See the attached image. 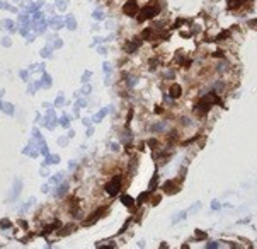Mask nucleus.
I'll return each mask as SVG.
<instances>
[{
	"label": "nucleus",
	"mask_w": 257,
	"mask_h": 249,
	"mask_svg": "<svg viewBox=\"0 0 257 249\" xmlns=\"http://www.w3.org/2000/svg\"><path fill=\"white\" fill-rule=\"evenodd\" d=\"M160 12V7H158V4H150L147 7H143V10H140V14H138V22H143L147 21V19H152V17H157Z\"/></svg>",
	"instance_id": "f257e3e1"
},
{
	"label": "nucleus",
	"mask_w": 257,
	"mask_h": 249,
	"mask_svg": "<svg viewBox=\"0 0 257 249\" xmlns=\"http://www.w3.org/2000/svg\"><path fill=\"white\" fill-rule=\"evenodd\" d=\"M119 189H121V178H119V176H118V178H113V179L106 184V191H107V194H111V196H116V194L119 193Z\"/></svg>",
	"instance_id": "f03ea898"
},
{
	"label": "nucleus",
	"mask_w": 257,
	"mask_h": 249,
	"mask_svg": "<svg viewBox=\"0 0 257 249\" xmlns=\"http://www.w3.org/2000/svg\"><path fill=\"white\" fill-rule=\"evenodd\" d=\"M123 12L129 17H135L138 12H140V7H138V4H136V0H129L124 4V7H123Z\"/></svg>",
	"instance_id": "7ed1b4c3"
},
{
	"label": "nucleus",
	"mask_w": 257,
	"mask_h": 249,
	"mask_svg": "<svg viewBox=\"0 0 257 249\" xmlns=\"http://www.w3.org/2000/svg\"><path fill=\"white\" fill-rule=\"evenodd\" d=\"M163 191H165L167 194H170V193L174 194V193H177V191H179V186H176V183H170V181H167V183L163 184Z\"/></svg>",
	"instance_id": "20e7f679"
},
{
	"label": "nucleus",
	"mask_w": 257,
	"mask_h": 249,
	"mask_svg": "<svg viewBox=\"0 0 257 249\" xmlns=\"http://www.w3.org/2000/svg\"><path fill=\"white\" fill-rule=\"evenodd\" d=\"M181 92H182L181 85H177V84L170 85V96H172V97H179V96H181Z\"/></svg>",
	"instance_id": "39448f33"
},
{
	"label": "nucleus",
	"mask_w": 257,
	"mask_h": 249,
	"mask_svg": "<svg viewBox=\"0 0 257 249\" xmlns=\"http://www.w3.org/2000/svg\"><path fill=\"white\" fill-rule=\"evenodd\" d=\"M121 201H123V205H124V207H133V205H135V200H133L131 196H128V194H123V196H121Z\"/></svg>",
	"instance_id": "423d86ee"
},
{
	"label": "nucleus",
	"mask_w": 257,
	"mask_h": 249,
	"mask_svg": "<svg viewBox=\"0 0 257 249\" xmlns=\"http://www.w3.org/2000/svg\"><path fill=\"white\" fill-rule=\"evenodd\" d=\"M244 2H245V0H230V2H228V7H230V9L240 7V5H242Z\"/></svg>",
	"instance_id": "0eeeda50"
},
{
	"label": "nucleus",
	"mask_w": 257,
	"mask_h": 249,
	"mask_svg": "<svg viewBox=\"0 0 257 249\" xmlns=\"http://www.w3.org/2000/svg\"><path fill=\"white\" fill-rule=\"evenodd\" d=\"M157 183H158V174H155V176H153V179L150 181V189H148L150 193L155 189V184H157Z\"/></svg>",
	"instance_id": "6e6552de"
},
{
	"label": "nucleus",
	"mask_w": 257,
	"mask_h": 249,
	"mask_svg": "<svg viewBox=\"0 0 257 249\" xmlns=\"http://www.w3.org/2000/svg\"><path fill=\"white\" fill-rule=\"evenodd\" d=\"M152 34H153V31H152V29H145V31L142 33V38H143V39H150V38H152Z\"/></svg>",
	"instance_id": "1a4fd4ad"
},
{
	"label": "nucleus",
	"mask_w": 257,
	"mask_h": 249,
	"mask_svg": "<svg viewBox=\"0 0 257 249\" xmlns=\"http://www.w3.org/2000/svg\"><path fill=\"white\" fill-rule=\"evenodd\" d=\"M140 46V41H135V43H131V44H128V51H135L136 48Z\"/></svg>",
	"instance_id": "9d476101"
},
{
	"label": "nucleus",
	"mask_w": 257,
	"mask_h": 249,
	"mask_svg": "<svg viewBox=\"0 0 257 249\" xmlns=\"http://www.w3.org/2000/svg\"><path fill=\"white\" fill-rule=\"evenodd\" d=\"M148 193H150V191H148ZM148 193H142V194H140V198H138V201H140V203H143V201L148 198Z\"/></svg>",
	"instance_id": "9b49d317"
},
{
	"label": "nucleus",
	"mask_w": 257,
	"mask_h": 249,
	"mask_svg": "<svg viewBox=\"0 0 257 249\" xmlns=\"http://www.w3.org/2000/svg\"><path fill=\"white\" fill-rule=\"evenodd\" d=\"M225 38H228V31H225V33H221V34L216 38V41H221V39H225Z\"/></svg>",
	"instance_id": "f8f14e48"
},
{
	"label": "nucleus",
	"mask_w": 257,
	"mask_h": 249,
	"mask_svg": "<svg viewBox=\"0 0 257 249\" xmlns=\"http://www.w3.org/2000/svg\"><path fill=\"white\" fill-rule=\"evenodd\" d=\"M196 237H197V239H206V234H204V232H197V230H196Z\"/></svg>",
	"instance_id": "ddd939ff"
},
{
	"label": "nucleus",
	"mask_w": 257,
	"mask_h": 249,
	"mask_svg": "<svg viewBox=\"0 0 257 249\" xmlns=\"http://www.w3.org/2000/svg\"><path fill=\"white\" fill-rule=\"evenodd\" d=\"M0 225H2V227H9L10 224H9V222H5V220H2V222H0Z\"/></svg>",
	"instance_id": "4468645a"
},
{
	"label": "nucleus",
	"mask_w": 257,
	"mask_h": 249,
	"mask_svg": "<svg viewBox=\"0 0 257 249\" xmlns=\"http://www.w3.org/2000/svg\"><path fill=\"white\" fill-rule=\"evenodd\" d=\"M249 24H250L252 28H256V29H257V21H250V22H249Z\"/></svg>",
	"instance_id": "2eb2a0df"
}]
</instances>
